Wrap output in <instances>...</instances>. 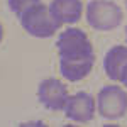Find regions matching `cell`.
<instances>
[{"label":"cell","instance_id":"obj_1","mask_svg":"<svg viewBox=\"0 0 127 127\" xmlns=\"http://www.w3.org/2000/svg\"><path fill=\"white\" fill-rule=\"evenodd\" d=\"M19 20L24 31H27L31 36L39 37V39H46V37L54 36L56 31L59 29V26H61L51 15L49 7L44 5L42 2L34 3L32 7H29L19 17Z\"/></svg>","mask_w":127,"mask_h":127},{"label":"cell","instance_id":"obj_2","mask_svg":"<svg viewBox=\"0 0 127 127\" xmlns=\"http://www.w3.org/2000/svg\"><path fill=\"white\" fill-rule=\"evenodd\" d=\"M59 59H85L95 56L92 41L81 29L69 27L59 34L56 41Z\"/></svg>","mask_w":127,"mask_h":127},{"label":"cell","instance_id":"obj_3","mask_svg":"<svg viewBox=\"0 0 127 127\" xmlns=\"http://www.w3.org/2000/svg\"><path fill=\"white\" fill-rule=\"evenodd\" d=\"M85 10L88 24L97 31H112L122 22V10L112 0H92Z\"/></svg>","mask_w":127,"mask_h":127},{"label":"cell","instance_id":"obj_4","mask_svg":"<svg viewBox=\"0 0 127 127\" xmlns=\"http://www.w3.org/2000/svg\"><path fill=\"white\" fill-rule=\"evenodd\" d=\"M98 114L107 120L122 119L127 112V93L119 85H108L100 90L97 97Z\"/></svg>","mask_w":127,"mask_h":127},{"label":"cell","instance_id":"obj_5","mask_svg":"<svg viewBox=\"0 0 127 127\" xmlns=\"http://www.w3.org/2000/svg\"><path fill=\"white\" fill-rule=\"evenodd\" d=\"M97 100L87 92H78L75 95H69L68 102L64 105V115L80 124H87L95 117Z\"/></svg>","mask_w":127,"mask_h":127},{"label":"cell","instance_id":"obj_6","mask_svg":"<svg viewBox=\"0 0 127 127\" xmlns=\"http://www.w3.org/2000/svg\"><path fill=\"white\" fill-rule=\"evenodd\" d=\"M68 88L64 87L63 81L56 78H48L41 81L37 88V98L48 110H64V105L68 102Z\"/></svg>","mask_w":127,"mask_h":127},{"label":"cell","instance_id":"obj_7","mask_svg":"<svg viewBox=\"0 0 127 127\" xmlns=\"http://www.w3.org/2000/svg\"><path fill=\"white\" fill-rule=\"evenodd\" d=\"M49 12L58 24H75L81 19L83 3L81 0H51Z\"/></svg>","mask_w":127,"mask_h":127},{"label":"cell","instance_id":"obj_8","mask_svg":"<svg viewBox=\"0 0 127 127\" xmlns=\"http://www.w3.org/2000/svg\"><path fill=\"white\" fill-rule=\"evenodd\" d=\"M127 66V46H114L108 49L103 59V69L107 76L114 81H120L122 73Z\"/></svg>","mask_w":127,"mask_h":127},{"label":"cell","instance_id":"obj_9","mask_svg":"<svg viewBox=\"0 0 127 127\" xmlns=\"http://www.w3.org/2000/svg\"><path fill=\"white\" fill-rule=\"evenodd\" d=\"M95 56L85 59H59V71L68 81H80L93 68Z\"/></svg>","mask_w":127,"mask_h":127},{"label":"cell","instance_id":"obj_10","mask_svg":"<svg viewBox=\"0 0 127 127\" xmlns=\"http://www.w3.org/2000/svg\"><path fill=\"white\" fill-rule=\"evenodd\" d=\"M39 2H41V0H7L10 10H12L17 17H20V15L29 9V7H32L34 3H39Z\"/></svg>","mask_w":127,"mask_h":127},{"label":"cell","instance_id":"obj_11","mask_svg":"<svg viewBox=\"0 0 127 127\" xmlns=\"http://www.w3.org/2000/svg\"><path fill=\"white\" fill-rule=\"evenodd\" d=\"M120 83L124 85V87L127 88V66H126V69H124V73H122V78H120Z\"/></svg>","mask_w":127,"mask_h":127},{"label":"cell","instance_id":"obj_12","mask_svg":"<svg viewBox=\"0 0 127 127\" xmlns=\"http://www.w3.org/2000/svg\"><path fill=\"white\" fill-rule=\"evenodd\" d=\"M2 37H3V27H2V24H0V42H2Z\"/></svg>","mask_w":127,"mask_h":127},{"label":"cell","instance_id":"obj_13","mask_svg":"<svg viewBox=\"0 0 127 127\" xmlns=\"http://www.w3.org/2000/svg\"><path fill=\"white\" fill-rule=\"evenodd\" d=\"M126 39H127V27H126Z\"/></svg>","mask_w":127,"mask_h":127},{"label":"cell","instance_id":"obj_14","mask_svg":"<svg viewBox=\"0 0 127 127\" xmlns=\"http://www.w3.org/2000/svg\"><path fill=\"white\" fill-rule=\"evenodd\" d=\"M126 7H127V0H126Z\"/></svg>","mask_w":127,"mask_h":127}]
</instances>
